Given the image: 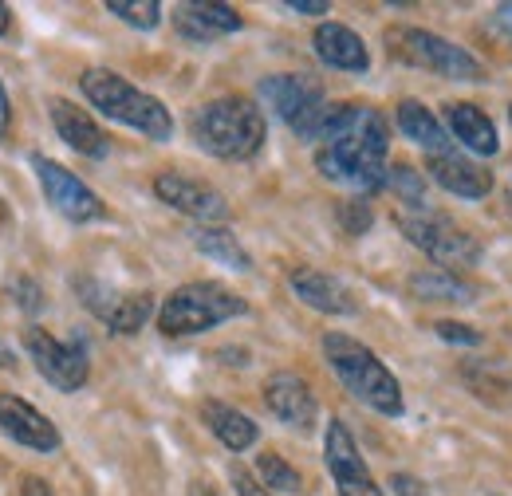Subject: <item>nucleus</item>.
Returning a JSON list of instances; mask_svg holds the SVG:
<instances>
[{"mask_svg": "<svg viewBox=\"0 0 512 496\" xmlns=\"http://www.w3.org/2000/svg\"><path fill=\"white\" fill-rule=\"evenodd\" d=\"M430 174L438 186H446L449 193L457 197H485L493 189V178L489 170H481L477 162L461 158L457 150H446V154H430Z\"/></svg>", "mask_w": 512, "mask_h": 496, "instance_id": "19", "label": "nucleus"}, {"mask_svg": "<svg viewBox=\"0 0 512 496\" xmlns=\"http://www.w3.org/2000/svg\"><path fill=\"white\" fill-rule=\"evenodd\" d=\"M0 434L12 441L36 449V453H56L60 449V430L24 398L16 394H0Z\"/></svg>", "mask_w": 512, "mask_h": 496, "instance_id": "14", "label": "nucleus"}, {"mask_svg": "<svg viewBox=\"0 0 512 496\" xmlns=\"http://www.w3.org/2000/svg\"><path fill=\"white\" fill-rule=\"evenodd\" d=\"M190 130L201 150L225 162H245L264 146V115L241 95L213 99L201 111H193Z\"/></svg>", "mask_w": 512, "mask_h": 496, "instance_id": "2", "label": "nucleus"}, {"mask_svg": "<svg viewBox=\"0 0 512 496\" xmlns=\"http://www.w3.org/2000/svg\"><path fill=\"white\" fill-rule=\"evenodd\" d=\"M24 347H28V355L36 359V371L44 374L56 390H64V394H75V390L87 382V374H91L83 343H60V339L48 335L44 327H28V331H24Z\"/></svg>", "mask_w": 512, "mask_h": 496, "instance_id": "9", "label": "nucleus"}, {"mask_svg": "<svg viewBox=\"0 0 512 496\" xmlns=\"http://www.w3.org/2000/svg\"><path fill=\"white\" fill-rule=\"evenodd\" d=\"M193 245H197V252H205L209 260H217V264H225V268H237V272H249V268H253L249 252L241 248V241H237L229 229L201 225V229H193Z\"/></svg>", "mask_w": 512, "mask_h": 496, "instance_id": "25", "label": "nucleus"}, {"mask_svg": "<svg viewBox=\"0 0 512 496\" xmlns=\"http://www.w3.org/2000/svg\"><path fill=\"white\" fill-rule=\"evenodd\" d=\"M386 142L390 130L386 119L371 107H355V103H335L327 130L316 150V166L323 178L339 182V186L375 193L386 186Z\"/></svg>", "mask_w": 512, "mask_h": 496, "instance_id": "1", "label": "nucleus"}, {"mask_svg": "<svg viewBox=\"0 0 512 496\" xmlns=\"http://www.w3.org/2000/svg\"><path fill=\"white\" fill-rule=\"evenodd\" d=\"M154 193H158L170 209H178V213H186V217H197L201 225L229 217V201H225L217 189L197 182V178H186V174H174V170H166V174L154 178Z\"/></svg>", "mask_w": 512, "mask_h": 496, "instance_id": "12", "label": "nucleus"}, {"mask_svg": "<svg viewBox=\"0 0 512 496\" xmlns=\"http://www.w3.org/2000/svg\"><path fill=\"white\" fill-rule=\"evenodd\" d=\"M174 24H178V32H182L190 44H209V40H217V36L237 32V28H241V16H237V8H229V4H182V8L174 12Z\"/></svg>", "mask_w": 512, "mask_h": 496, "instance_id": "18", "label": "nucleus"}, {"mask_svg": "<svg viewBox=\"0 0 512 496\" xmlns=\"http://www.w3.org/2000/svg\"><path fill=\"white\" fill-rule=\"evenodd\" d=\"M398 229L406 233V241L414 248H422L438 268L446 272H461V268H473L481 260V241L461 229L457 221H449L446 213H402L398 217Z\"/></svg>", "mask_w": 512, "mask_h": 496, "instance_id": "6", "label": "nucleus"}, {"mask_svg": "<svg viewBox=\"0 0 512 496\" xmlns=\"http://www.w3.org/2000/svg\"><path fill=\"white\" fill-rule=\"evenodd\" d=\"M52 123H56V134L64 138L75 154L107 158L111 142H107V134L99 130V123H95L83 107H75V103H67V99H52Z\"/></svg>", "mask_w": 512, "mask_h": 496, "instance_id": "17", "label": "nucleus"}, {"mask_svg": "<svg viewBox=\"0 0 512 496\" xmlns=\"http://www.w3.org/2000/svg\"><path fill=\"white\" fill-rule=\"evenodd\" d=\"M446 123L453 130V138H461V146L473 150V154H481V158H489V154L501 150V138H497L493 119L481 107H473V103H449Z\"/></svg>", "mask_w": 512, "mask_h": 496, "instance_id": "21", "label": "nucleus"}, {"mask_svg": "<svg viewBox=\"0 0 512 496\" xmlns=\"http://www.w3.org/2000/svg\"><path fill=\"white\" fill-rule=\"evenodd\" d=\"M205 422H209V430L217 434V441H221L225 449H233V453L256 445V422L249 414L225 406V402H205Z\"/></svg>", "mask_w": 512, "mask_h": 496, "instance_id": "23", "label": "nucleus"}, {"mask_svg": "<svg viewBox=\"0 0 512 496\" xmlns=\"http://www.w3.org/2000/svg\"><path fill=\"white\" fill-rule=\"evenodd\" d=\"M260 95L272 103V111L292 126L300 138L320 142L335 103L323 99V87L308 75H272L260 83Z\"/></svg>", "mask_w": 512, "mask_h": 496, "instance_id": "7", "label": "nucleus"}, {"mask_svg": "<svg viewBox=\"0 0 512 496\" xmlns=\"http://www.w3.org/2000/svg\"><path fill=\"white\" fill-rule=\"evenodd\" d=\"M497 24L512 36V4H501V8H497Z\"/></svg>", "mask_w": 512, "mask_h": 496, "instance_id": "37", "label": "nucleus"}, {"mask_svg": "<svg viewBox=\"0 0 512 496\" xmlns=\"http://www.w3.org/2000/svg\"><path fill=\"white\" fill-rule=\"evenodd\" d=\"M323 355H327V367L339 374V382L359 402H367L371 410H379L386 418H398L402 414V386H398L394 374L386 371L383 359L371 347H363L351 335L331 331V335H323Z\"/></svg>", "mask_w": 512, "mask_h": 496, "instance_id": "3", "label": "nucleus"}, {"mask_svg": "<svg viewBox=\"0 0 512 496\" xmlns=\"http://www.w3.org/2000/svg\"><path fill=\"white\" fill-rule=\"evenodd\" d=\"M410 292L418 300H449V304H469L473 300V288L446 268H422L410 276Z\"/></svg>", "mask_w": 512, "mask_h": 496, "instance_id": "24", "label": "nucleus"}, {"mask_svg": "<svg viewBox=\"0 0 512 496\" xmlns=\"http://www.w3.org/2000/svg\"><path fill=\"white\" fill-rule=\"evenodd\" d=\"M24 496H52V489H48L44 481H36V477H28V481H24Z\"/></svg>", "mask_w": 512, "mask_h": 496, "instance_id": "35", "label": "nucleus"}, {"mask_svg": "<svg viewBox=\"0 0 512 496\" xmlns=\"http://www.w3.org/2000/svg\"><path fill=\"white\" fill-rule=\"evenodd\" d=\"M107 12H115L119 20H127L134 28H154L162 20L158 0H107Z\"/></svg>", "mask_w": 512, "mask_h": 496, "instance_id": "28", "label": "nucleus"}, {"mask_svg": "<svg viewBox=\"0 0 512 496\" xmlns=\"http://www.w3.org/2000/svg\"><path fill=\"white\" fill-rule=\"evenodd\" d=\"M509 201H512V178H509Z\"/></svg>", "mask_w": 512, "mask_h": 496, "instance_id": "42", "label": "nucleus"}, {"mask_svg": "<svg viewBox=\"0 0 512 496\" xmlns=\"http://www.w3.org/2000/svg\"><path fill=\"white\" fill-rule=\"evenodd\" d=\"M509 119H512V107H509Z\"/></svg>", "mask_w": 512, "mask_h": 496, "instance_id": "43", "label": "nucleus"}, {"mask_svg": "<svg viewBox=\"0 0 512 496\" xmlns=\"http://www.w3.org/2000/svg\"><path fill=\"white\" fill-rule=\"evenodd\" d=\"M79 87H83V95L91 99V107H99V111H103L107 119H115V123L134 126L138 134H146V138H154V142H166V138L174 134L170 111H166L154 95L138 91L134 83H127L123 75H115V71H107V67L83 71Z\"/></svg>", "mask_w": 512, "mask_h": 496, "instance_id": "4", "label": "nucleus"}, {"mask_svg": "<svg viewBox=\"0 0 512 496\" xmlns=\"http://www.w3.org/2000/svg\"><path fill=\"white\" fill-rule=\"evenodd\" d=\"M288 284H292V292L308 304V308L323 311V315H355V296H351V288L343 284V280H335V276H327L320 268H312V264H300V268H292L288 272Z\"/></svg>", "mask_w": 512, "mask_h": 496, "instance_id": "16", "label": "nucleus"}, {"mask_svg": "<svg viewBox=\"0 0 512 496\" xmlns=\"http://www.w3.org/2000/svg\"><path fill=\"white\" fill-rule=\"evenodd\" d=\"M249 304L229 292L225 284H213V280H197V284H186L178 288L162 311H158V327L166 335H197V331H209L225 319H237L245 315Z\"/></svg>", "mask_w": 512, "mask_h": 496, "instance_id": "5", "label": "nucleus"}, {"mask_svg": "<svg viewBox=\"0 0 512 496\" xmlns=\"http://www.w3.org/2000/svg\"><path fill=\"white\" fill-rule=\"evenodd\" d=\"M233 485H237V493H241V496H268L260 485H256L253 477L241 469V465H233Z\"/></svg>", "mask_w": 512, "mask_h": 496, "instance_id": "32", "label": "nucleus"}, {"mask_svg": "<svg viewBox=\"0 0 512 496\" xmlns=\"http://www.w3.org/2000/svg\"><path fill=\"white\" fill-rule=\"evenodd\" d=\"M284 8H292V12H304V16H320V12H327V4H323V0H288Z\"/></svg>", "mask_w": 512, "mask_h": 496, "instance_id": "33", "label": "nucleus"}, {"mask_svg": "<svg viewBox=\"0 0 512 496\" xmlns=\"http://www.w3.org/2000/svg\"><path fill=\"white\" fill-rule=\"evenodd\" d=\"M398 130H402L406 138H414L418 146H426L430 154L453 150V138H449L446 130H442V123L430 115V107H422V103H414V99L398 103Z\"/></svg>", "mask_w": 512, "mask_h": 496, "instance_id": "22", "label": "nucleus"}, {"mask_svg": "<svg viewBox=\"0 0 512 496\" xmlns=\"http://www.w3.org/2000/svg\"><path fill=\"white\" fill-rule=\"evenodd\" d=\"M323 453H327V469L335 477L339 496H383L379 485L371 481V473H367V465H363V457H359V449H355V441H351L343 422H331L327 426Z\"/></svg>", "mask_w": 512, "mask_h": 496, "instance_id": "13", "label": "nucleus"}, {"mask_svg": "<svg viewBox=\"0 0 512 496\" xmlns=\"http://www.w3.org/2000/svg\"><path fill=\"white\" fill-rule=\"evenodd\" d=\"M8 292L16 296V304H20L24 311H40V308H44V296H40L36 280H28V276H12V280H8Z\"/></svg>", "mask_w": 512, "mask_h": 496, "instance_id": "29", "label": "nucleus"}, {"mask_svg": "<svg viewBox=\"0 0 512 496\" xmlns=\"http://www.w3.org/2000/svg\"><path fill=\"white\" fill-rule=\"evenodd\" d=\"M190 496H217V493H213L209 485H201V481H197V485H193V489H190Z\"/></svg>", "mask_w": 512, "mask_h": 496, "instance_id": "40", "label": "nucleus"}, {"mask_svg": "<svg viewBox=\"0 0 512 496\" xmlns=\"http://www.w3.org/2000/svg\"><path fill=\"white\" fill-rule=\"evenodd\" d=\"M32 170H36V178L44 186V197L52 201V209L64 213L67 221H95V217H103V201L95 197V189L83 186L60 162H52L44 154H32Z\"/></svg>", "mask_w": 512, "mask_h": 496, "instance_id": "11", "label": "nucleus"}, {"mask_svg": "<svg viewBox=\"0 0 512 496\" xmlns=\"http://www.w3.org/2000/svg\"><path fill=\"white\" fill-rule=\"evenodd\" d=\"M8 126H12V107H8V95H4V87H0V138L8 134Z\"/></svg>", "mask_w": 512, "mask_h": 496, "instance_id": "34", "label": "nucleus"}, {"mask_svg": "<svg viewBox=\"0 0 512 496\" xmlns=\"http://www.w3.org/2000/svg\"><path fill=\"white\" fill-rule=\"evenodd\" d=\"M264 406L284 422V426H296V430H312L316 426V394L304 378L296 374H272L264 382Z\"/></svg>", "mask_w": 512, "mask_h": 496, "instance_id": "15", "label": "nucleus"}, {"mask_svg": "<svg viewBox=\"0 0 512 496\" xmlns=\"http://www.w3.org/2000/svg\"><path fill=\"white\" fill-rule=\"evenodd\" d=\"M386 186L398 193V201H406L410 209L426 213V178H422L414 166H406V162L390 166V170H386Z\"/></svg>", "mask_w": 512, "mask_h": 496, "instance_id": "26", "label": "nucleus"}, {"mask_svg": "<svg viewBox=\"0 0 512 496\" xmlns=\"http://www.w3.org/2000/svg\"><path fill=\"white\" fill-rule=\"evenodd\" d=\"M8 367H16V359H12V351L0 343V371H8Z\"/></svg>", "mask_w": 512, "mask_h": 496, "instance_id": "38", "label": "nucleus"}, {"mask_svg": "<svg viewBox=\"0 0 512 496\" xmlns=\"http://www.w3.org/2000/svg\"><path fill=\"white\" fill-rule=\"evenodd\" d=\"M256 473H260V481H264L268 489H276V493H300V489H304L300 473H296L280 453H260V457H256Z\"/></svg>", "mask_w": 512, "mask_h": 496, "instance_id": "27", "label": "nucleus"}, {"mask_svg": "<svg viewBox=\"0 0 512 496\" xmlns=\"http://www.w3.org/2000/svg\"><path fill=\"white\" fill-rule=\"evenodd\" d=\"M316 56L327 67H339V71H367L371 67L367 44L347 24H331V20L316 28Z\"/></svg>", "mask_w": 512, "mask_h": 496, "instance_id": "20", "label": "nucleus"}, {"mask_svg": "<svg viewBox=\"0 0 512 496\" xmlns=\"http://www.w3.org/2000/svg\"><path fill=\"white\" fill-rule=\"evenodd\" d=\"M0 221H8V205H4V197H0Z\"/></svg>", "mask_w": 512, "mask_h": 496, "instance_id": "41", "label": "nucleus"}, {"mask_svg": "<svg viewBox=\"0 0 512 496\" xmlns=\"http://www.w3.org/2000/svg\"><path fill=\"white\" fill-rule=\"evenodd\" d=\"M414 485H418V481H410V477H394V489H398L402 496H418Z\"/></svg>", "mask_w": 512, "mask_h": 496, "instance_id": "36", "label": "nucleus"}, {"mask_svg": "<svg viewBox=\"0 0 512 496\" xmlns=\"http://www.w3.org/2000/svg\"><path fill=\"white\" fill-rule=\"evenodd\" d=\"M434 327H438V335H442L446 343H465V347H477V343H481V335H477L473 327H465V323L442 319V323H434Z\"/></svg>", "mask_w": 512, "mask_h": 496, "instance_id": "30", "label": "nucleus"}, {"mask_svg": "<svg viewBox=\"0 0 512 496\" xmlns=\"http://www.w3.org/2000/svg\"><path fill=\"white\" fill-rule=\"evenodd\" d=\"M75 292L87 308L95 311L111 331L119 335H134L138 327H146L150 311H154V300L150 292H115L99 280H75Z\"/></svg>", "mask_w": 512, "mask_h": 496, "instance_id": "10", "label": "nucleus"}, {"mask_svg": "<svg viewBox=\"0 0 512 496\" xmlns=\"http://www.w3.org/2000/svg\"><path fill=\"white\" fill-rule=\"evenodd\" d=\"M386 40H390V52H394V56H402L406 63H418V67H430V71H438V75H446V79H469V83L485 79L481 60H473L465 48L449 44V40L434 36V32H422V28H394Z\"/></svg>", "mask_w": 512, "mask_h": 496, "instance_id": "8", "label": "nucleus"}, {"mask_svg": "<svg viewBox=\"0 0 512 496\" xmlns=\"http://www.w3.org/2000/svg\"><path fill=\"white\" fill-rule=\"evenodd\" d=\"M343 221H347V233H363V229L371 225V209H367V201H351V205H343Z\"/></svg>", "mask_w": 512, "mask_h": 496, "instance_id": "31", "label": "nucleus"}, {"mask_svg": "<svg viewBox=\"0 0 512 496\" xmlns=\"http://www.w3.org/2000/svg\"><path fill=\"white\" fill-rule=\"evenodd\" d=\"M8 24H12V12H8V4H0V36L8 32Z\"/></svg>", "mask_w": 512, "mask_h": 496, "instance_id": "39", "label": "nucleus"}]
</instances>
